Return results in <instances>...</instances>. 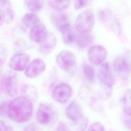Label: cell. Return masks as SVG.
Here are the masks:
<instances>
[{"instance_id": "44dd1931", "label": "cell", "mask_w": 131, "mask_h": 131, "mask_svg": "<svg viewBox=\"0 0 131 131\" xmlns=\"http://www.w3.org/2000/svg\"><path fill=\"white\" fill-rule=\"evenodd\" d=\"M122 104L124 113L127 116H131V89L125 91L123 96Z\"/></svg>"}, {"instance_id": "5b68a950", "label": "cell", "mask_w": 131, "mask_h": 131, "mask_svg": "<svg viewBox=\"0 0 131 131\" xmlns=\"http://www.w3.org/2000/svg\"><path fill=\"white\" fill-rule=\"evenodd\" d=\"M56 61L58 67L66 72H71L76 67V58L69 51L60 52L56 56Z\"/></svg>"}, {"instance_id": "8fae6325", "label": "cell", "mask_w": 131, "mask_h": 131, "mask_svg": "<svg viewBox=\"0 0 131 131\" xmlns=\"http://www.w3.org/2000/svg\"><path fill=\"white\" fill-rule=\"evenodd\" d=\"M30 60L29 56L23 53H17L10 59V68L15 71H21L26 68Z\"/></svg>"}, {"instance_id": "5bb4252c", "label": "cell", "mask_w": 131, "mask_h": 131, "mask_svg": "<svg viewBox=\"0 0 131 131\" xmlns=\"http://www.w3.org/2000/svg\"><path fill=\"white\" fill-rule=\"evenodd\" d=\"M0 15L1 25L3 23L10 24L13 22L14 18V13L9 2L1 3Z\"/></svg>"}, {"instance_id": "9c48e42d", "label": "cell", "mask_w": 131, "mask_h": 131, "mask_svg": "<svg viewBox=\"0 0 131 131\" xmlns=\"http://www.w3.org/2000/svg\"><path fill=\"white\" fill-rule=\"evenodd\" d=\"M98 78L100 81L108 88L115 83L116 79L108 63H103L98 71Z\"/></svg>"}, {"instance_id": "4fadbf2b", "label": "cell", "mask_w": 131, "mask_h": 131, "mask_svg": "<svg viewBox=\"0 0 131 131\" xmlns=\"http://www.w3.org/2000/svg\"><path fill=\"white\" fill-rule=\"evenodd\" d=\"M56 45V38L55 34L52 32H49L46 38L39 43V51L42 54L48 55L54 50Z\"/></svg>"}, {"instance_id": "4316f807", "label": "cell", "mask_w": 131, "mask_h": 131, "mask_svg": "<svg viewBox=\"0 0 131 131\" xmlns=\"http://www.w3.org/2000/svg\"><path fill=\"white\" fill-rule=\"evenodd\" d=\"M88 0H75L74 2V7L76 9H80L84 8Z\"/></svg>"}, {"instance_id": "9a60e30c", "label": "cell", "mask_w": 131, "mask_h": 131, "mask_svg": "<svg viewBox=\"0 0 131 131\" xmlns=\"http://www.w3.org/2000/svg\"><path fill=\"white\" fill-rule=\"evenodd\" d=\"M48 32L46 27L43 24H39L35 26L30 31V36L31 39L36 43H40L47 37Z\"/></svg>"}, {"instance_id": "83f0119b", "label": "cell", "mask_w": 131, "mask_h": 131, "mask_svg": "<svg viewBox=\"0 0 131 131\" xmlns=\"http://www.w3.org/2000/svg\"><path fill=\"white\" fill-rule=\"evenodd\" d=\"M56 131H69V129L64 122H60L56 127Z\"/></svg>"}, {"instance_id": "2e32d148", "label": "cell", "mask_w": 131, "mask_h": 131, "mask_svg": "<svg viewBox=\"0 0 131 131\" xmlns=\"http://www.w3.org/2000/svg\"><path fill=\"white\" fill-rule=\"evenodd\" d=\"M65 114L67 118L73 122L78 120L83 116L80 106L75 101L71 102L67 106L65 110Z\"/></svg>"}, {"instance_id": "7a4b0ae2", "label": "cell", "mask_w": 131, "mask_h": 131, "mask_svg": "<svg viewBox=\"0 0 131 131\" xmlns=\"http://www.w3.org/2000/svg\"><path fill=\"white\" fill-rule=\"evenodd\" d=\"M97 16L99 21L105 28L116 36H120L122 32L120 24L111 10L107 8L100 9Z\"/></svg>"}, {"instance_id": "ac0fdd59", "label": "cell", "mask_w": 131, "mask_h": 131, "mask_svg": "<svg viewBox=\"0 0 131 131\" xmlns=\"http://www.w3.org/2000/svg\"><path fill=\"white\" fill-rule=\"evenodd\" d=\"M62 39L63 42L67 45L72 43L76 41L77 36L75 31L73 30L71 24L63 29L61 31Z\"/></svg>"}, {"instance_id": "d4e9b609", "label": "cell", "mask_w": 131, "mask_h": 131, "mask_svg": "<svg viewBox=\"0 0 131 131\" xmlns=\"http://www.w3.org/2000/svg\"><path fill=\"white\" fill-rule=\"evenodd\" d=\"M82 70L85 77L90 81H93L95 77L94 70L93 68L89 64H84Z\"/></svg>"}, {"instance_id": "ba28073f", "label": "cell", "mask_w": 131, "mask_h": 131, "mask_svg": "<svg viewBox=\"0 0 131 131\" xmlns=\"http://www.w3.org/2000/svg\"><path fill=\"white\" fill-rule=\"evenodd\" d=\"M113 68L120 77L126 79L129 75L131 71V64L127 58L120 56L114 59Z\"/></svg>"}, {"instance_id": "d6986e66", "label": "cell", "mask_w": 131, "mask_h": 131, "mask_svg": "<svg viewBox=\"0 0 131 131\" xmlns=\"http://www.w3.org/2000/svg\"><path fill=\"white\" fill-rule=\"evenodd\" d=\"M21 21L27 28L30 29L40 24L39 18L33 12L25 14L22 18Z\"/></svg>"}, {"instance_id": "52a82bcc", "label": "cell", "mask_w": 131, "mask_h": 131, "mask_svg": "<svg viewBox=\"0 0 131 131\" xmlns=\"http://www.w3.org/2000/svg\"><path fill=\"white\" fill-rule=\"evenodd\" d=\"M107 56V52L105 48L101 45H94L91 47L88 52L89 60L95 65L102 63Z\"/></svg>"}, {"instance_id": "3957f363", "label": "cell", "mask_w": 131, "mask_h": 131, "mask_svg": "<svg viewBox=\"0 0 131 131\" xmlns=\"http://www.w3.org/2000/svg\"><path fill=\"white\" fill-rule=\"evenodd\" d=\"M95 17L93 12L86 10L80 13L76 18L75 26L80 34L89 33L93 28Z\"/></svg>"}, {"instance_id": "30bf717a", "label": "cell", "mask_w": 131, "mask_h": 131, "mask_svg": "<svg viewBox=\"0 0 131 131\" xmlns=\"http://www.w3.org/2000/svg\"><path fill=\"white\" fill-rule=\"evenodd\" d=\"M46 66L44 61L40 58H36L32 60L26 68L25 75L30 78H35L46 70Z\"/></svg>"}, {"instance_id": "ffe728a7", "label": "cell", "mask_w": 131, "mask_h": 131, "mask_svg": "<svg viewBox=\"0 0 131 131\" xmlns=\"http://www.w3.org/2000/svg\"><path fill=\"white\" fill-rule=\"evenodd\" d=\"M70 3L71 0H48L49 6L57 12L67 9L70 6Z\"/></svg>"}, {"instance_id": "cb8c5ba5", "label": "cell", "mask_w": 131, "mask_h": 131, "mask_svg": "<svg viewBox=\"0 0 131 131\" xmlns=\"http://www.w3.org/2000/svg\"><path fill=\"white\" fill-rule=\"evenodd\" d=\"M73 123L74 127L76 131H85L89 123V120L86 117L82 116L79 119Z\"/></svg>"}, {"instance_id": "f546056e", "label": "cell", "mask_w": 131, "mask_h": 131, "mask_svg": "<svg viewBox=\"0 0 131 131\" xmlns=\"http://www.w3.org/2000/svg\"><path fill=\"white\" fill-rule=\"evenodd\" d=\"M0 128H1V131H8V127L6 124L3 122V121H1L0 123Z\"/></svg>"}, {"instance_id": "6da1fadb", "label": "cell", "mask_w": 131, "mask_h": 131, "mask_svg": "<svg viewBox=\"0 0 131 131\" xmlns=\"http://www.w3.org/2000/svg\"><path fill=\"white\" fill-rule=\"evenodd\" d=\"M7 109V115L11 120L18 123H24L31 118L33 105L28 98L19 96L11 101Z\"/></svg>"}, {"instance_id": "1f68e13d", "label": "cell", "mask_w": 131, "mask_h": 131, "mask_svg": "<svg viewBox=\"0 0 131 131\" xmlns=\"http://www.w3.org/2000/svg\"><path fill=\"white\" fill-rule=\"evenodd\" d=\"M9 2V0H1V3H6Z\"/></svg>"}, {"instance_id": "8992f818", "label": "cell", "mask_w": 131, "mask_h": 131, "mask_svg": "<svg viewBox=\"0 0 131 131\" xmlns=\"http://www.w3.org/2000/svg\"><path fill=\"white\" fill-rule=\"evenodd\" d=\"M73 91L71 87L67 83H61L57 85L53 90L52 96L57 102L64 103L71 98Z\"/></svg>"}, {"instance_id": "e0dca14e", "label": "cell", "mask_w": 131, "mask_h": 131, "mask_svg": "<svg viewBox=\"0 0 131 131\" xmlns=\"http://www.w3.org/2000/svg\"><path fill=\"white\" fill-rule=\"evenodd\" d=\"M52 20L56 28L60 32L63 29L70 25L69 18L67 15L60 12L53 14Z\"/></svg>"}, {"instance_id": "603a6c76", "label": "cell", "mask_w": 131, "mask_h": 131, "mask_svg": "<svg viewBox=\"0 0 131 131\" xmlns=\"http://www.w3.org/2000/svg\"><path fill=\"white\" fill-rule=\"evenodd\" d=\"M93 41V37L89 33L80 34L76 38V42L80 48H86L89 46Z\"/></svg>"}, {"instance_id": "484cf974", "label": "cell", "mask_w": 131, "mask_h": 131, "mask_svg": "<svg viewBox=\"0 0 131 131\" xmlns=\"http://www.w3.org/2000/svg\"><path fill=\"white\" fill-rule=\"evenodd\" d=\"M87 131H105L104 126L101 123L97 122L92 124Z\"/></svg>"}, {"instance_id": "f1b7e54d", "label": "cell", "mask_w": 131, "mask_h": 131, "mask_svg": "<svg viewBox=\"0 0 131 131\" xmlns=\"http://www.w3.org/2000/svg\"><path fill=\"white\" fill-rule=\"evenodd\" d=\"M24 131H36V129L34 124H30L24 128Z\"/></svg>"}, {"instance_id": "7402d4cb", "label": "cell", "mask_w": 131, "mask_h": 131, "mask_svg": "<svg viewBox=\"0 0 131 131\" xmlns=\"http://www.w3.org/2000/svg\"><path fill=\"white\" fill-rule=\"evenodd\" d=\"M24 2L29 10L33 13L39 12L44 5V0H24Z\"/></svg>"}, {"instance_id": "277c9868", "label": "cell", "mask_w": 131, "mask_h": 131, "mask_svg": "<svg viewBox=\"0 0 131 131\" xmlns=\"http://www.w3.org/2000/svg\"><path fill=\"white\" fill-rule=\"evenodd\" d=\"M1 90L4 94L10 97L17 94V78L14 73L8 72L3 76L1 81Z\"/></svg>"}, {"instance_id": "7c38bea8", "label": "cell", "mask_w": 131, "mask_h": 131, "mask_svg": "<svg viewBox=\"0 0 131 131\" xmlns=\"http://www.w3.org/2000/svg\"><path fill=\"white\" fill-rule=\"evenodd\" d=\"M53 116L52 109L47 104L41 103L36 114V119L41 124L46 125L50 123Z\"/></svg>"}, {"instance_id": "4dcf8cb0", "label": "cell", "mask_w": 131, "mask_h": 131, "mask_svg": "<svg viewBox=\"0 0 131 131\" xmlns=\"http://www.w3.org/2000/svg\"><path fill=\"white\" fill-rule=\"evenodd\" d=\"M6 110H7V109H6V103L5 102H2V103H1V116H2L3 114H5Z\"/></svg>"}]
</instances>
